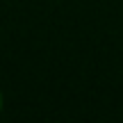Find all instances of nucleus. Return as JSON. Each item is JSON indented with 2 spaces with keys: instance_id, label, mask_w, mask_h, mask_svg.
Wrapping results in <instances>:
<instances>
[{
  "instance_id": "nucleus-1",
  "label": "nucleus",
  "mask_w": 123,
  "mask_h": 123,
  "mask_svg": "<svg viewBox=\"0 0 123 123\" xmlns=\"http://www.w3.org/2000/svg\"><path fill=\"white\" fill-rule=\"evenodd\" d=\"M0 112H2V91H0Z\"/></svg>"
}]
</instances>
